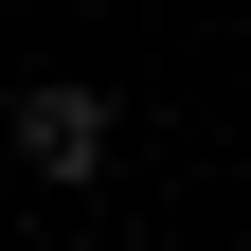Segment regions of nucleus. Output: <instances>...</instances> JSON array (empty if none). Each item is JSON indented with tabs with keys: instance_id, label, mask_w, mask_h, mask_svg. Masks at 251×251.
I'll return each instance as SVG.
<instances>
[{
	"instance_id": "nucleus-1",
	"label": "nucleus",
	"mask_w": 251,
	"mask_h": 251,
	"mask_svg": "<svg viewBox=\"0 0 251 251\" xmlns=\"http://www.w3.org/2000/svg\"><path fill=\"white\" fill-rule=\"evenodd\" d=\"M18 162H36V179H90V162H108V90H72V72L18 90Z\"/></svg>"
}]
</instances>
